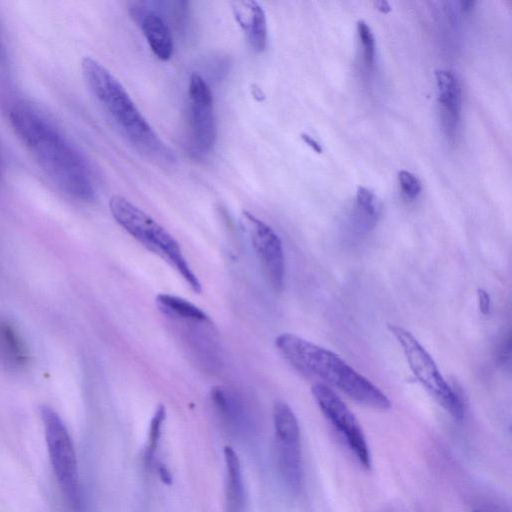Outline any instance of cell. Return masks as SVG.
Here are the masks:
<instances>
[{"instance_id":"28","label":"cell","mask_w":512,"mask_h":512,"mask_svg":"<svg viewBox=\"0 0 512 512\" xmlns=\"http://www.w3.org/2000/svg\"><path fill=\"white\" fill-rule=\"evenodd\" d=\"M3 169V157H2V153H1V149H0V173Z\"/></svg>"},{"instance_id":"19","label":"cell","mask_w":512,"mask_h":512,"mask_svg":"<svg viewBox=\"0 0 512 512\" xmlns=\"http://www.w3.org/2000/svg\"><path fill=\"white\" fill-rule=\"evenodd\" d=\"M357 214L362 227L372 228L382 212V203L376 195L365 187H358L356 192Z\"/></svg>"},{"instance_id":"26","label":"cell","mask_w":512,"mask_h":512,"mask_svg":"<svg viewBox=\"0 0 512 512\" xmlns=\"http://www.w3.org/2000/svg\"><path fill=\"white\" fill-rule=\"evenodd\" d=\"M374 6L377 10H379L382 13H388L391 10L389 3L384 0L375 1Z\"/></svg>"},{"instance_id":"4","label":"cell","mask_w":512,"mask_h":512,"mask_svg":"<svg viewBox=\"0 0 512 512\" xmlns=\"http://www.w3.org/2000/svg\"><path fill=\"white\" fill-rule=\"evenodd\" d=\"M109 209L115 221L135 240L167 262L192 291L202 287L175 238L143 210L121 195H113Z\"/></svg>"},{"instance_id":"2","label":"cell","mask_w":512,"mask_h":512,"mask_svg":"<svg viewBox=\"0 0 512 512\" xmlns=\"http://www.w3.org/2000/svg\"><path fill=\"white\" fill-rule=\"evenodd\" d=\"M83 79L120 133L142 154L160 162L175 160L172 151L154 132L122 84L91 57L81 62Z\"/></svg>"},{"instance_id":"13","label":"cell","mask_w":512,"mask_h":512,"mask_svg":"<svg viewBox=\"0 0 512 512\" xmlns=\"http://www.w3.org/2000/svg\"><path fill=\"white\" fill-rule=\"evenodd\" d=\"M438 102L444 121L449 128H455L460 119L461 89L453 73L439 70L435 73Z\"/></svg>"},{"instance_id":"3","label":"cell","mask_w":512,"mask_h":512,"mask_svg":"<svg viewBox=\"0 0 512 512\" xmlns=\"http://www.w3.org/2000/svg\"><path fill=\"white\" fill-rule=\"evenodd\" d=\"M281 356L297 371L317 376L367 407L387 410L388 397L332 351L292 333L275 339Z\"/></svg>"},{"instance_id":"14","label":"cell","mask_w":512,"mask_h":512,"mask_svg":"<svg viewBox=\"0 0 512 512\" xmlns=\"http://www.w3.org/2000/svg\"><path fill=\"white\" fill-rule=\"evenodd\" d=\"M276 461L285 485L292 492L299 491L303 479L301 443L276 441Z\"/></svg>"},{"instance_id":"22","label":"cell","mask_w":512,"mask_h":512,"mask_svg":"<svg viewBox=\"0 0 512 512\" xmlns=\"http://www.w3.org/2000/svg\"><path fill=\"white\" fill-rule=\"evenodd\" d=\"M398 182L403 194L410 198H416L421 192V183L412 173L402 170L398 174Z\"/></svg>"},{"instance_id":"23","label":"cell","mask_w":512,"mask_h":512,"mask_svg":"<svg viewBox=\"0 0 512 512\" xmlns=\"http://www.w3.org/2000/svg\"><path fill=\"white\" fill-rule=\"evenodd\" d=\"M478 306L483 315H488L491 307V299L488 292L482 288L477 290Z\"/></svg>"},{"instance_id":"20","label":"cell","mask_w":512,"mask_h":512,"mask_svg":"<svg viewBox=\"0 0 512 512\" xmlns=\"http://www.w3.org/2000/svg\"><path fill=\"white\" fill-rule=\"evenodd\" d=\"M165 416V407L163 405L158 406L151 419L149 426L148 440L145 451V459L147 463L152 461L155 451L157 449Z\"/></svg>"},{"instance_id":"27","label":"cell","mask_w":512,"mask_h":512,"mask_svg":"<svg viewBox=\"0 0 512 512\" xmlns=\"http://www.w3.org/2000/svg\"><path fill=\"white\" fill-rule=\"evenodd\" d=\"M461 8L464 10V11H467V10H470L473 5H474V2H471V1H464V2H461Z\"/></svg>"},{"instance_id":"9","label":"cell","mask_w":512,"mask_h":512,"mask_svg":"<svg viewBox=\"0 0 512 512\" xmlns=\"http://www.w3.org/2000/svg\"><path fill=\"white\" fill-rule=\"evenodd\" d=\"M188 125L193 148L199 153L209 152L217 135L213 97L209 85L197 73L189 79Z\"/></svg>"},{"instance_id":"5","label":"cell","mask_w":512,"mask_h":512,"mask_svg":"<svg viewBox=\"0 0 512 512\" xmlns=\"http://www.w3.org/2000/svg\"><path fill=\"white\" fill-rule=\"evenodd\" d=\"M41 419L49 460L62 493L74 512L81 511L82 494L78 462L70 434L58 413L41 407Z\"/></svg>"},{"instance_id":"11","label":"cell","mask_w":512,"mask_h":512,"mask_svg":"<svg viewBox=\"0 0 512 512\" xmlns=\"http://www.w3.org/2000/svg\"><path fill=\"white\" fill-rule=\"evenodd\" d=\"M210 397L216 414L228 433L239 438H245L252 433L253 416L240 395L226 387H215Z\"/></svg>"},{"instance_id":"29","label":"cell","mask_w":512,"mask_h":512,"mask_svg":"<svg viewBox=\"0 0 512 512\" xmlns=\"http://www.w3.org/2000/svg\"><path fill=\"white\" fill-rule=\"evenodd\" d=\"M474 512H479V511H474Z\"/></svg>"},{"instance_id":"18","label":"cell","mask_w":512,"mask_h":512,"mask_svg":"<svg viewBox=\"0 0 512 512\" xmlns=\"http://www.w3.org/2000/svg\"><path fill=\"white\" fill-rule=\"evenodd\" d=\"M273 421L276 434V441L279 442H300V428L298 420L284 401H276L273 407Z\"/></svg>"},{"instance_id":"1","label":"cell","mask_w":512,"mask_h":512,"mask_svg":"<svg viewBox=\"0 0 512 512\" xmlns=\"http://www.w3.org/2000/svg\"><path fill=\"white\" fill-rule=\"evenodd\" d=\"M9 119L26 149L61 191L82 202L95 199L85 159L46 113L30 101L19 100L12 105Z\"/></svg>"},{"instance_id":"17","label":"cell","mask_w":512,"mask_h":512,"mask_svg":"<svg viewBox=\"0 0 512 512\" xmlns=\"http://www.w3.org/2000/svg\"><path fill=\"white\" fill-rule=\"evenodd\" d=\"M156 304L161 313L169 319L206 320L209 318L202 309L179 296L166 293L158 294Z\"/></svg>"},{"instance_id":"10","label":"cell","mask_w":512,"mask_h":512,"mask_svg":"<svg viewBox=\"0 0 512 512\" xmlns=\"http://www.w3.org/2000/svg\"><path fill=\"white\" fill-rule=\"evenodd\" d=\"M129 15L142 31L154 55L167 61L173 55V37L164 16L147 2L130 4Z\"/></svg>"},{"instance_id":"15","label":"cell","mask_w":512,"mask_h":512,"mask_svg":"<svg viewBox=\"0 0 512 512\" xmlns=\"http://www.w3.org/2000/svg\"><path fill=\"white\" fill-rule=\"evenodd\" d=\"M0 361L10 369H20L28 361L27 348L18 332L0 321Z\"/></svg>"},{"instance_id":"25","label":"cell","mask_w":512,"mask_h":512,"mask_svg":"<svg viewBox=\"0 0 512 512\" xmlns=\"http://www.w3.org/2000/svg\"><path fill=\"white\" fill-rule=\"evenodd\" d=\"M302 139L305 143H307L315 152L317 153H322L323 149L321 147V145L315 140L313 139L311 136L307 135V134H302Z\"/></svg>"},{"instance_id":"16","label":"cell","mask_w":512,"mask_h":512,"mask_svg":"<svg viewBox=\"0 0 512 512\" xmlns=\"http://www.w3.org/2000/svg\"><path fill=\"white\" fill-rule=\"evenodd\" d=\"M224 459L227 472L226 503L228 512H241L244 504V488L240 461L230 446H226L224 449Z\"/></svg>"},{"instance_id":"21","label":"cell","mask_w":512,"mask_h":512,"mask_svg":"<svg viewBox=\"0 0 512 512\" xmlns=\"http://www.w3.org/2000/svg\"><path fill=\"white\" fill-rule=\"evenodd\" d=\"M358 36L363 50V59L367 66H372L375 58V39L370 27L362 20L357 23Z\"/></svg>"},{"instance_id":"24","label":"cell","mask_w":512,"mask_h":512,"mask_svg":"<svg viewBox=\"0 0 512 512\" xmlns=\"http://www.w3.org/2000/svg\"><path fill=\"white\" fill-rule=\"evenodd\" d=\"M499 359L501 363H505L510 359V338L508 337L506 341L503 342L502 347L500 348Z\"/></svg>"},{"instance_id":"12","label":"cell","mask_w":512,"mask_h":512,"mask_svg":"<svg viewBox=\"0 0 512 512\" xmlns=\"http://www.w3.org/2000/svg\"><path fill=\"white\" fill-rule=\"evenodd\" d=\"M231 6L251 49L257 53L263 52L267 44V22L262 7L254 0L233 1Z\"/></svg>"},{"instance_id":"7","label":"cell","mask_w":512,"mask_h":512,"mask_svg":"<svg viewBox=\"0 0 512 512\" xmlns=\"http://www.w3.org/2000/svg\"><path fill=\"white\" fill-rule=\"evenodd\" d=\"M311 391L322 413L345 439L358 462L369 470L372 465L369 446L354 414L328 386L318 383Z\"/></svg>"},{"instance_id":"8","label":"cell","mask_w":512,"mask_h":512,"mask_svg":"<svg viewBox=\"0 0 512 512\" xmlns=\"http://www.w3.org/2000/svg\"><path fill=\"white\" fill-rule=\"evenodd\" d=\"M240 224L268 283L275 291H281L285 282V258L280 238L269 225L247 211L242 212Z\"/></svg>"},{"instance_id":"6","label":"cell","mask_w":512,"mask_h":512,"mask_svg":"<svg viewBox=\"0 0 512 512\" xmlns=\"http://www.w3.org/2000/svg\"><path fill=\"white\" fill-rule=\"evenodd\" d=\"M389 331L401 345L408 365L419 382L455 419L464 415L463 402L441 375L436 363L418 340L406 329L388 325Z\"/></svg>"}]
</instances>
